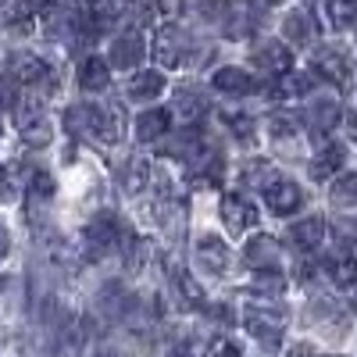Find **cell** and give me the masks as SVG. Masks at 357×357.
Masks as SVG:
<instances>
[{"label":"cell","instance_id":"cell-1","mask_svg":"<svg viewBox=\"0 0 357 357\" xmlns=\"http://www.w3.org/2000/svg\"><path fill=\"white\" fill-rule=\"evenodd\" d=\"M243 325L254 340H261L268 350H275L282 343V333H286V314L275 307H250L243 314Z\"/></svg>","mask_w":357,"mask_h":357},{"label":"cell","instance_id":"cell-2","mask_svg":"<svg viewBox=\"0 0 357 357\" xmlns=\"http://www.w3.org/2000/svg\"><path fill=\"white\" fill-rule=\"evenodd\" d=\"M314 72H318L321 79H329L333 86H347V82L354 79V57H350L347 50H336V47L318 50V57H314Z\"/></svg>","mask_w":357,"mask_h":357},{"label":"cell","instance_id":"cell-3","mask_svg":"<svg viewBox=\"0 0 357 357\" xmlns=\"http://www.w3.org/2000/svg\"><path fill=\"white\" fill-rule=\"evenodd\" d=\"M243 261H247V268H254V272H279L282 250H279V243L272 240V236H254V240H247V247H243Z\"/></svg>","mask_w":357,"mask_h":357},{"label":"cell","instance_id":"cell-4","mask_svg":"<svg viewBox=\"0 0 357 357\" xmlns=\"http://www.w3.org/2000/svg\"><path fill=\"white\" fill-rule=\"evenodd\" d=\"M264 200H268V207H272L279 218H286V215H293V211H301V207H304L301 186L289 183V178H272V183L264 186Z\"/></svg>","mask_w":357,"mask_h":357},{"label":"cell","instance_id":"cell-5","mask_svg":"<svg viewBox=\"0 0 357 357\" xmlns=\"http://www.w3.org/2000/svg\"><path fill=\"white\" fill-rule=\"evenodd\" d=\"M222 218H225L229 236H236V232H243V229H250L257 222V207L247 197H240V193H225L222 197Z\"/></svg>","mask_w":357,"mask_h":357},{"label":"cell","instance_id":"cell-6","mask_svg":"<svg viewBox=\"0 0 357 357\" xmlns=\"http://www.w3.org/2000/svg\"><path fill=\"white\" fill-rule=\"evenodd\" d=\"M183 50H186L183 29H178V25H165L161 33H158V40H154V57H158V65H161V68L183 65Z\"/></svg>","mask_w":357,"mask_h":357},{"label":"cell","instance_id":"cell-7","mask_svg":"<svg viewBox=\"0 0 357 357\" xmlns=\"http://www.w3.org/2000/svg\"><path fill=\"white\" fill-rule=\"evenodd\" d=\"M143 54H146L143 36L136 33V29H129V33L114 36V43H111V65L114 68H136L143 61Z\"/></svg>","mask_w":357,"mask_h":357},{"label":"cell","instance_id":"cell-8","mask_svg":"<svg viewBox=\"0 0 357 357\" xmlns=\"http://www.w3.org/2000/svg\"><path fill=\"white\" fill-rule=\"evenodd\" d=\"M82 240H86V247H93V250H107V247H114V240H118V218H114L111 211H100L97 218H89V222H86Z\"/></svg>","mask_w":357,"mask_h":357},{"label":"cell","instance_id":"cell-9","mask_svg":"<svg viewBox=\"0 0 357 357\" xmlns=\"http://www.w3.org/2000/svg\"><path fill=\"white\" fill-rule=\"evenodd\" d=\"M197 261H200L204 272L222 275L229 268V247H225L222 236H200L197 240Z\"/></svg>","mask_w":357,"mask_h":357},{"label":"cell","instance_id":"cell-10","mask_svg":"<svg viewBox=\"0 0 357 357\" xmlns=\"http://www.w3.org/2000/svg\"><path fill=\"white\" fill-rule=\"evenodd\" d=\"M165 89H168L165 72H158V68H146V72H136V75L129 79V100H136V104L158 100V97L165 93Z\"/></svg>","mask_w":357,"mask_h":357},{"label":"cell","instance_id":"cell-11","mask_svg":"<svg viewBox=\"0 0 357 357\" xmlns=\"http://www.w3.org/2000/svg\"><path fill=\"white\" fill-rule=\"evenodd\" d=\"M168 126H172V114L165 107H146L136 118V139L139 143H154V139H161L168 132Z\"/></svg>","mask_w":357,"mask_h":357},{"label":"cell","instance_id":"cell-12","mask_svg":"<svg viewBox=\"0 0 357 357\" xmlns=\"http://www.w3.org/2000/svg\"><path fill=\"white\" fill-rule=\"evenodd\" d=\"M254 61H257V68H268V72L282 75V72H289V65H293V54L286 50V43L268 40V43H261V47L254 50Z\"/></svg>","mask_w":357,"mask_h":357},{"label":"cell","instance_id":"cell-13","mask_svg":"<svg viewBox=\"0 0 357 357\" xmlns=\"http://www.w3.org/2000/svg\"><path fill=\"white\" fill-rule=\"evenodd\" d=\"M29 107H33V104H29ZM18 129H22V136H25V143L29 146H47L50 143V122H47V118L33 107V111H18Z\"/></svg>","mask_w":357,"mask_h":357},{"label":"cell","instance_id":"cell-14","mask_svg":"<svg viewBox=\"0 0 357 357\" xmlns=\"http://www.w3.org/2000/svg\"><path fill=\"white\" fill-rule=\"evenodd\" d=\"M11 79L33 89V86H43V82L50 79V68H47L43 57H36V54H22V57H15V75H11Z\"/></svg>","mask_w":357,"mask_h":357},{"label":"cell","instance_id":"cell-15","mask_svg":"<svg viewBox=\"0 0 357 357\" xmlns=\"http://www.w3.org/2000/svg\"><path fill=\"white\" fill-rule=\"evenodd\" d=\"M211 82H215V89H222V93H229V97H247V93L257 89V82L243 68H218Z\"/></svg>","mask_w":357,"mask_h":357},{"label":"cell","instance_id":"cell-16","mask_svg":"<svg viewBox=\"0 0 357 357\" xmlns=\"http://www.w3.org/2000/svg\"><path fill=\"white\" fill-rule=\"evenodd\" d=\"M282 36H286L289 43H311V40H314V18H311L304 8H293V11H286Z\"/></svg>","mask_w":357,"mask_h":357},{"label":"cell","instance_id":"cell-17","mask_svg":"<svg viewBox=\"0 0 357 357\" xmlns=\"http://www.w3.org/2000/svg\"><path fill=\"white\" fill-rule=\"evenodd\" d=\"M343 161H347V151L340 143H325L321 151L311 158V175L314 178H329V175H336L340 168H343Z\"/></svg>","mask_w":357,"mask_h":357},{"label":"cell","instance_id":"cell-18","mask_svg":"<svg viewBox=\"0 0 357 357\" xmlns=\"http://www.w3.org/2000/svg\"><path fill=\"white\" fill-rule=\"evenodd\" d=\"M289 236H293V243L301 247V250H314V247H318V243L325 240V218L311 215V218H301V222H293Z\"/></svg>","mask_w":357,"mask_h":357},{"label":"cell","instance_id":"cell-19","mask_svg":"<svg viewBox=\"0 0 357 357\" xmlns=\"http://www.w3.org/2000/svg\"><path fill=\"white\" fill-rule=\"evenodd\" d=\"M172 107L175 111H168V114H175L178 122H200V114L207 111V104H204V97L200 93H190V89H183V93H175L172 97Z\"/></svg>","mask_w":357,"mask_h":357},{"label":"cell","instance_id":"cell-20","mask_svg":"<svg viewBox=\"0 0 357 357\" xmlns=\"http://www.w3.org/2000/svg\"><path fill=\"white\" fill-rule=\"evenodd\" d=\"M107 79H111V65L100 61V57H86L79 65V86L82 89H104Z\"/></svg>","mask_w":357,"mask_h":357},{"label":"cell","instance_id":"cell-21","mask_svg":"<svg viewBox=\"0 0 357 357\" xmlns=\"http://www.w3.org/2000/svg\"><path fill=\"white\" fill-rule=\"evenodd\" d=\"M97 104H79V107H72L68 114H65V129L72 132V136H86V132H93L97 129Z\"/></svg>","mask_w":357,"mask_h":357},{"label":"cell","instance_id":"cell-22","mask_svg":"<svg viewBox=\"0 0 357 357\" xmlns=\"http://www.w3.org/2000/svg\"><path fill=\"white\" fill-rule=\"evenodd\" d=\"M93 136H100L104 143L122 139V111H118V107H100V111H97V129H93Z\"/></svg>","mask_w":357,"mask_h":357},{"label":"cell","instance_id":"cell-23","mask_svg":"<svg viewBox=\"0 0 357 357\" xmlns=\"http://www.w3.org/2000/svg\"><path fill=\"white\" fill-rule=\"evenodd\" d=\"M311 86H314V79H311V75H304V72H282V79L275 82L272 93H275L279 100H282V97H304Z\"/></svg>","mask_w":357,"mask_h":357},{"label":"cell","instance_id":"cell-24","mask_svg":"<svg viewBox=\"0 0 357 357\" xmlns=\"http://www.w3.org/2000/svg\"><path fill=\"white\" fill-rule=\"evenodd\" d=\"M146 178H151V161H146V158H129L126 168H122V183H126V190H129V193H143Z\"/></svg>","mask_w":357,"mask_h":357},{"label":"cell","instance_id":"cell-25","mask_svg":"<svg viewBox=\"0 0 357 357\" xmlns=\"http://www.w3.org/2000/svg\"><path fill=\"white\" fill-rule=\"evenodd\" d=\"M325 18L333 22V29H350L357 22V0H329L325 4Z\"/></svg>","mask_w":357,"mask_h":357},{"label":"cell","instance_id":"cell-26","mask_svg":"<svg viewBox=\"0 0 357 357\" xmlns=\"http://www.w3.org/2000/svg\"><path fill=\"white\" fill-rule=\"evenodd\" d=\"M307 122H311L314 132H329V129L340 122V107H336V100H321L318 107H311V111H307Z\"/></svg>","mask_w":357,"mask_h":357},{"label":"cell","instance_id":"cell-27","mask_svg":"<svg viewBox=\"0 0 357 357\" xmlns=\"http://www.w3.org/2000/svg\"><path fill=\"white\" fill-rule=\"evenodd\" d=\"M329 279H333V286H340V289H350V286H357V261L347 254V257H336L333 264H329Z\"/></svg>","mask_w":357,"mask_h":357},{"label":"cell","instance_id":"cell-28","mask_svg":"<svg viewBox=\"0 0 357 357\" xmlns=\"http://www.w3.org/2000/svg\"><path fill=\"white\" fill-rule=\"evenodd\" d=\"M136 4V0H89V15H93V22H111L118 15H126L129 8Z\"/></svg>","mask_w":357,"mask_h":357},{"label":"cell","instance_id":"cell-29","mask_svg":"<svg viewBox=\"0 0 357 357\" xmlns=\"http://www.w3.org/2000/svg\"><path fill=\"white\" fill-rule=\"evenodd\" d=\"M175 286H178V293L186 296V304H193V307L204 304V289L193 282V275L186 272V268H175Z\"/></svg>","mask_w":357,"mask_h":357},{"label":"cell","instance_id":"cell-30","mask_svg":"<svg viewBox=\"0 0 357 357\" xmlns=\"http://www.w3.org/2000/svg\"><path fill=\"white\" fill-rule=\"evenodd\" d=\"M333 197H336L340 204H357V172H347V175L336 178Z\"/></svg>","mask_w":357,"mask_h":357},{"label":"cell","instance_id":"cell-31","mask_svg":"<svg viewBox=\"0 0 357 357\" xmlns=\"http://www.w3.org/2000/svg\"><path fill=\"white\" fill-rule=\"evenodd\" d=\"M29 15H33V11H29L22 0H0V25H18Z\"/></svg>","mask_w":357,"mask_h":357},{"label":"cell","instance_id":"cell-32","mask_svg":"<svg viewBox=\"0 0 357 357\" xmlns=\"http://www.w3.org/2000/svg\"><path fill=\"white\" fill-rule=\"evenodd\" d=\"M254 289L264 293V296H275V293L286 289V279H282L279 272H257V275H254Z\"/></svg>","mask_w":357,"mask_h":357},{"label":"cell","instance_id":"cell-33","mask_svg":"<svg viewBox=\"0 0 357 357\" xmlns=\"http://www.w3.org/2000/svg\"><path fill=\"white\" fill-rule=\"evenodd\" d=\"M240 354H243L240 343L229 340V336H215L211 343H207V350H204V357H240Z\"/></svg>","mask_w":357,"mask_h":357},{"label":"cell","instance_id":"cell-34","mask_svg":"<svg viewBox=\"0 0 357 357\" xmlns=\"http://www.w3.org/2000/svg\"><path fill=\"white\" fill-rule=\"evenodd\" d=\"M18 104V82L11 75H0V111H8Z\"/></svg>","mask_w":357,"mask_h":357},{"label":"cell","instance_id":"cell-35","mask_svg":"<svg viewBox=\"0 0 357 357\" xmlns=\"http://www.w3.org/2000/svg\"><path fill=\"white\" fill-rule=\"evenodd\" d=\"M29 193L40 197V200H47V197L54 193V178H50L47 172H36V175H33V183H29Z\"/></svg>","mask_w":357,"mask_h":357},{"label":"cell","instance_id":"cell-36","mask_svg":"<svg viewBox=\"0 0 357 357\" xmlns=\"http://www.w3.org/2000/svg\"><path fill=\"white\" fill-rule=\"evenodd\" d=\"M15 200V186H11V175L0 168V204H11Z\"/></svg>","mask_w":357,"mask_h":357},{"label":"cell","instance_id":"cell-37","mask_svg":"<svg viewBox=\"0 0 357 357\" xmlns=\"http://www.w3.org/2000/svg\"><path fill=\"white\" fill-rule=\"evenodd\" d=\"M158 11L168 15V18H175L178 11H183V0H158Z\"/></svg>","mask_w":357,"mask_h":357},{"label":"cell","instance_id":"cell-38","mask_svg":"<svg viewBox=\"0 0 357 357\" xmlns=\"http://www.w3.org/2000/svg\"><path fill=\"white\" fill-rule=\"evenodd\" d=\"M272 132H275V136H282V132L289 136V132H293V122H289V118H272Z\"/></svg>","mask_w":357,"mask_h":357},{"label":"cell","instance_id":"cell-39","mask_svg":"<svg viewBox=\"0 0 357 357\" xmlns=\"http://www.w3.org/2000/svg\"><path fill=\"white\" fill-rule=\"evenodd\" d=\"M8 250H11V232L4 229V222H0V261L8 257Z\"/></svg>","mask_w":357,"mask_h":357},{"label":"cell","instance_id":"cell-40","mask_svg":"<svg viewBox=\"0 0 357 357\" xmlns=\"http://www.w3.org/2000/svg\"><path fill=\"white\" fill-rule=\"evenodd\" d=\"M22 4H25L29 11H43V8H50V0H22Z\"/></svg>","mask_w":357,"mask_h":357},{"label":"cell","instance_id":"cell-41","mask_svg":"<svg viewBox=\"0 0 357 357\" xmlns=\"http://www.w3.org/2000/svg\"><path fill=\"white\" fill-rule=\"evenodd\" d=\"M247 4L261 11V8H275V4H282V0H247Z\"/></svg>","mask_w":357,"mask_h":357},{"label":"cell","instance_id":"cell-42","mask_svg":"<svg viewBox=\"0 0 357 357\" xmlns=\"http://www.w3.org/2000/svg\"><path fill=\"white\" fill-rule=\"evenodd\" d=\"M354 304H357V296H354Z\"/></svg>","mask_w":357,"mask_h":357},{"label":"cell","instance_id":"cell-43","mask_svg":"<svg viewBox=\"0 0 357 357\" xmlns=\"http://www.w3.org/2000/svg\"><path fill=\"white\" fill-rule=\"evenodd\" d=\"M100 357H104V354H100Z\"/></svg>","mask_w":357,"mask_h":357}]
</instances>
